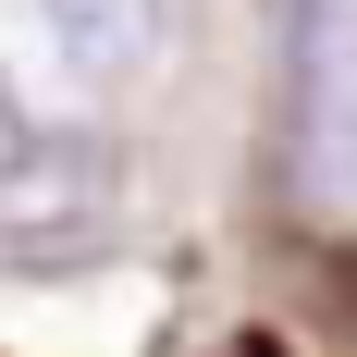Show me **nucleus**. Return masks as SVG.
<instances>
[{"mask_svg": "<svg viewBox=\"0 0 357 357\" xmlns=\"http://www.w3.org/2000/svg\"><path fill=\"white\" fill-rule=\"evenodd\" d=\"M50 37H62V62L86 74V86H136V74H160V50H173V13H160V0H50Z\"/></svg>", "mask_w": 357, "mask_h": 357, "instance_id": "f257e3e1", "label": "nucleus"}, {"mask_svg": "<svg viewBox=\"0 0 357 357\" xmlns=\"http://www.w3.org/2000/svg\"><path fill=\"white\" fill-rule=\"evenodd\" d=\"M99 197H111V160H99V148H74V136H37V160H25L13 185H0V222L50 247V234H74V222L99 210Z\"/></svg>", "mask_w": 357, "mask_h": 357, "instance_id": "f03ea898", "label": "nucleus"}, {"mask_svg": "<svg viewBox=\"0 0 357 357\" xmlns=\"http://www.w3.org/2000/svg\"><path fill=\"white\" fill-rule=\"evenodd\" d=\"M25 160H37V123H25V99H13V86H0V185L25 173Z\"/></svg>", "mask_w": 357, "mask_h": 357, "instance_id": "7ed1b4c3", "label": "nucleus"}]
</instances>
